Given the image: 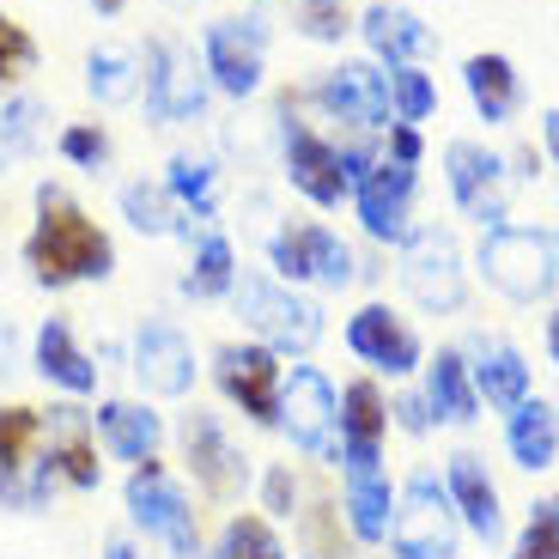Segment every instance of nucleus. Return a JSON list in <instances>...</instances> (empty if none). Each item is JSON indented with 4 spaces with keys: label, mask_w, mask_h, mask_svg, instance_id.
Segmentation results:
<instances>
[{
    "label": "nucleus",
    "mask_w": 559,
    "mask_h": 559,
    "mask_svg": "<svg viewBox=\"0 0 559 559\" xmlns=\"http://www.w3.org/2000/svg\"><path fill=\"white\" fill-rule=\"evenodd\" d=\"M116 207H122V219L134 225L140 238H189L195 243V219L177 207V195H170L165 182H122V195H116Z\"/></svg>",
    "instance_id": "c756f323"
},
{
    "label": "nucleus",
    "mask_w": 559,
    "mask_h": 559,
    "mask_svg": "<svg viewBox=\"0 0 559 559\" xmlns=\"http://www.w3.org/2000/svg\"><path fill=\"white\" fill-rule=\"evenodd\" d=\"M414 195H419V170L395 165V158H378L353 182V213H359V231L371 243H395L402 250L407 231H414Z\"/></svg>",
    "instance_id": "a211bd4d"
},
{
    "label": "nucleus",
    "mask_w": 559,
    "mask_h": 559,
    "mask_svg": "<svg viewBox=\"0 0 559 559\" xmlns=\"http://www.w3.org/2000/svg\"><path fill=\"white\" fill-rule=\"evenodd\" d=\"M165 189L177 195V207L195 225H207L213 213H219V165H213L207 153H170Z\"/></svg>",
    "instance_id": "473e14b6"
},
{
    "label": "nucleus",
    "mask_w": 559,
    "mask_h": 559,
    "mask_svg": "<svg viewBox=\"0 0 559 559\" xmlns=\"http://www.w3.org/2000/svg\"><path fill=\"white\" fill-rule=\"evenodd\" d=\"M213 390L225 395V407H238L250 426H262V432H274L280 426V383H286V359L280 353H267L262 341H219L213 347Z\"/></svg>",
    "instance_id": "9d476101"
},
{
    "label": "nucleus",
    "mask_w": 559,
    "mask_h": 559,
    "mask_svg": "<svg viewBox=\"0 0 559 559\" xmlns=\"http://www.w3.org/2000/svg\"><path fill=\"white\" fill-rule=\"evenodd\" d=\"M383 158H395V165H414V170H419V158H426V134H419L414 122H390Z\"/></svg>",
    "instance_id": "a18cd8bd"
},
{
    "label": "nucleus",
    "mask_w": 559,
    "mask_h": 559,
    "mask_svg": "<svg viewBox=\"0 0 559 559\" xmlns=\"http://www.w3.org/2000/svg\"><path fill=\"white\" fill-rule=\"evenodd\" d=\"M267 267H274V280H286L298 293H305V286L341 293V286H353V280L365 274L353 243L341 238V231H329L322 219H280L274 238H267Z\"/></svg>",
    "instance_id": "39448f33"
},
{
    "label": "nucleus",
    "mask_w": 559,
    "mask_h": 559,
    "mask_svg": "<svg viewBox=\"0 0 559 559\" xmlns=\"http://www.w3.org/2000/svg\"><path fill=\"white\" fill-rule=\"evenodd\" d=\"M98 559H146V547H140L134 535H104Z\"/></svg>",
    "instance_id": "49530a36"
},
{
    "label": "nucleus",
    "mask_w": 559,
    "mask_h": 559,
    "mask_svg": "<svg viewBox=\"0 0 559 559\" xmlns=\"http://www.w3.org/2000/svg\"><path fill=\"white\" fill-rule=\"evenodd\" d=\"M207 73H201V56L182 37H153L146 56H140V98H146V116L158 128L177 122H201L207 110Z\"/></svg>",
    "instance_id": "1a4fd4ad"
},
{
    "label": "nucleus",
    "mask_w": 559,
    "mask_h": 559,
    "mask_svg": "<svg viewBox=\"0 0 559 559\" xmlns=\"http://www.w3.org/2000/svg\"><path fill=\"white\" fill-rule=\"evenodd\" d=\"M177 450H182V475L195 480V492H207L213 504H238L255 487L250 456L238 450L231 426L213 407H189L177 419Z\"/></svg>",
    "instance_id": "423d86ee"
},
{
    "label": "nucleus",
    "mask_w": 559,
    "mask_h": 559,
    "mask_svg": "<svg viewBox=\"0 0 559 559\" xmlns=\"http://www.w3.org/2000/svg\"><path fill=\"white\" fill-rule=\"evenodd\" d=\"M547 353H554V365H559V310L547 317Z\"/></svg>",
    "instance_id": "09e8293b"
},
{
    "label": "nucleus",
    "mask_w": 559,
    "mask_h": 559,
    "mask_svg": "<svg viewBox=\"0 0 559 559\" xmlns=\"http://www.w3.org/2000/svg\"><path fill=\"white\" fill-rule=\"evenodd\" d=\"M511 559H559V499H535Z\"/></svg>",
    "instance_id": "a19ab883"
},
{
    "label": "nucleus",
    "mask_w": 559,
    "mask_h": 559,
    "mask_svg": "<svg viewBox=\"0 0 559 559\" xmlns=\"http://www.w3.org/2000/svg\"><path fill=\"white\" fill-rule=\"evenodd\" d=\"M25 365H31V371H37V378L49 383L56 395H68V402H92V395H98V371H104V365L85 353V341L73 335L68 317H43V322H37Z\"/></svg>",
    "instance_id": "412c9836"
},
{
    "label": "nucleus",
    "mask_w": 559,
    "mask_h": 559,
    "mask_svg": "<svg viewBox=\"0 0 559 559\" xmlns=\"http://www.w3.org/2000/svg\"><path fill=\"white\" fill-rule=\"evenodd\" d=\"M475 267L499 298H511V305H542L559 286L554 231H535V225H492V231H480Z\"/></svg>",
    "instance_id": "20e7f679"
},
{
    "label": "nucleus",
    "mask_w": 559,
    "mask_h": 559,
    "mask_svg": "<svg viewBox=\"0 0 559 559\" xmlns=\"http://www.w3.org/2000/svg\"><path fill=\"white\" fill-rule=\"evenodd\" d=\"M43 450L56 462V480L61 492H98L104 487V450H98V432H92V407L85 402H49L43 407Z\"/></svg>",
    "instance_id": "6ab92c4d"
},
{
    "label": "nucleus",
    "mask_w": 559,
    "mask_h": 559,
    "mask_svg": "<svg viewBox=\"0 0 559 559\" xmlns=\"http://www.w3.org/2000/svg\"><path fill=\"white\" fill-rule=\"evenodd\" d=\"M37 456H43V407L0 402V492L19 487Z\"/></svg>",
    "instance_id": "2f4dec72"
},
{
    "label": "nucleus",
    "mask_w": 559,
    "mask_h": 559,
    "mask_svg": "<svg viewBox=\"0 0 559 559\" xmlns=\"http://www.w3.org/2000/svg\"><path fill=\"white\" fill-rule=\"evenodd\" d=\"M238 286V243L225 238L219 225L195 231V250H189V267H182V293L213 305V298H231Z\"/></svg>",
    "instance_id": "7c9ffc66"
},
{
    "label": "nucleus",
    "mask_w": 559,
    "mask_h": 559,
    "mask_svg": "<svg viewBox=\"0 0 559 559\" xmlns=\"http://www.w3.org/2000/svg\"><path fill=\"white\" fill-rule=\"evenodd\" d=\"M390 547L395 559H462V518L432 475H407L395 487Z\"/></svg>",
    "instance_id": "9b49d317"
},
{
    "label": "nucleus",
    "mask_w": 559,
    "mask_h": 559,
    "mask_svg": "<svg viewBox=\"0 0 559 559\" xmlns=\"http://www.w3.org/2000/svg\"><path fill=\"white\" fill-rule=\"evenodd\" d=\"M267 19L262 13H231V19H213L201 31V73L219 98H255L267 85Z\"/></svg>",
    "instance_id": "0eeeda50"
},
{
    "label": "nucleus",
    "mask_w": 559,
    "mask_h": 559,
    "mask_svg": "<svg viewBox=\"0 0 559 559\" xmlns=\"http://www.w3.org/2000/svg\"><path fill=\"white\" fill-rule=\"evenodd\" d=\"M92 7H98L104 19H116V13H122V7H128V0H92Z\"/></svg>",
    "instance_id": "3c124183"
},
{
    "label": "nucleus",
    "mask_w": 559,
    "mask_h": 559,
    "mask_svg": "<svg viewBox=\"0 0 559 559\" xmlns=\"http://www.w3.org/2000/svg\"><path fill=\"white\" fill-rule=\"evenodd\" d=\"M353 31H359V43L371 49L378 68H414L419 56L438 49V31L426 25L414 7H402V0H371V7L353 19Z\"/></svg>",
    "instance_id": "5701e85b"
},
{
    "label": "nucleus",
    "mask_w": 559,
    "mask_h": 559,
    "mask_svg": "<svg viewBox=\"0 0 559 559\" xmlns=\"http://www.w3.org/2000/svg\"><path fill=\"white\" fill-rule=\"evenodd\" d=\"M92 432H98V450L116 462H153L158 450H165L170 426L165 414H158V402H146V395H104L98 407H92Z\"/></svg>",
    "instance_id": "aec40b11"
},
{
    "label": "nucleus",
    "mask_w": 559,
    "mask_h": 559,
    "mask_svg": "<svg viewBox=\"0 0 559 559\" xmlns=\"http://www.w3.org/2000/svg\"><path fill=\"white\" fill-rule=\"evenodd\" d=\"M56 153L68 158L73 170H104V165H110V153H116V140H110V128H104V122H68L56 134Z\"/></svg>",
    "instance_id": "ea45409f"
},
{
    "label": "nucleus",
    "mask_w": 559,
    "mask_h": 559,
    "mask_svg": "<svg viewBox=\"0 0 559 559\" xmlns=\"http://www.w3.org/2000/svg\"><path fill=\"white\" fill-rule=\"evenodd\" d=\"M310 104H317L329 122H347L353 134H383L395 122L390 110V73L378 61H335L322 68L310 85Z\"/></svg>",
    "instance_id": "2eb2a0df"
},
{
    "label": "nucleus",
    "mask_w": 559,
    "mask_h": 559,
    "mask_svg": "<svg viewBox=\"0 0 559 559\" xmlns=\"http://www.w3.org/2000/svg\"><path fill=\"white\" fill-rule=\"evenodd\" d=\"M554 262H559V231H554Z\"/></svg>",
    "instance_id": "603ef678"
},
{
    "label": "nucleus",
    "mask_w": 559,
    "mask_h": 559,
    "mask_svg": "<svg viewBox=\"0 0 559 559\" xmlns=\"http://www.w3.org/2000/svg\"><path fill=\"white\" fill-rule=\"evenodd\" d=\"M298 530H305V559H341V511L335 504L298 511Z\"/></svg>",
    "instance_id": "37998d69"
},
{
    "label": "nucleus",
    "mask_w": 559,
    "mask_h": 559,
    "mask_svg": "<svg viewBox=\"0 0 559 559\" xmlns=\"http://www.w3.org/2000/svg\"><path fill=\"white\" fill-rule=\"evenodd\" d=\"M402 286L419 310L432 317H456L468 305V262H462V243L450 238L444 225H414L402 243Z\"/></svg>",
    "instance_id": "f8f14e48"
},
{
    "label": "nucleus",
    "mask_w": 559,
    "mask_h": 559,
    "mask_svg": "<svg viewBox=\"0 0 559 559\" xmlns=\"http://www.w3.org/2000/svg\"><path fill=\"white\" fill-rule=\"evenodd\" d=\"M293 104H298L293 92L280 98V170H286V182H293L310 207L329 213V207H341V201H353L347 165H341V140H329L310 122H298Z\"/></svg>",
    "instance_id": "6e6552de"
},
{
    "label": "nucleus",
    "mask_w": 559,
    "mask_h": 559,
    "mask_svg": "<svg viewBox=\"0 0 559 559\" xmlns=\"http://www.w3.org/2000/svg\"><path fill=\"white\" fill-rule=\"evenodd\" d=\"M293 7H298V0H293Z\"/></svg>",
    "instance_id": "864d4df0"
},
{
    "label": "nucleus",
    "mask_w": 559,
    "mask_h": 559,
    "mask_svg": "<svg viewBox=\"0 0 559 559\" xmlns=\"http://www.w3.org/2000/svg\"><path fill=\"white\" fill-rule=\"evenodd\" d=\"M468 378H475V395L480 407H499V414H511L518 402H530V359H523L511 341H475V353H468Z\"/></svg>",
    "instance_id": "bb28decb"
},
{
    "label": "nucleus",
    "mask_w": 559,
    "mask_h": 559,
    "mask_svg": "<svg viewBox=\"0 0 559 559\" xmlns=\"http://www.w3.org/2000/svg\"><path fill=\"white\" fill-rule=\"evenodd\" d=\"M419 395H426L432 419H444V426H475L480 419V395H475L462 347H438V359H426V390Z\"/></svg>",
    "instance_id": "c85d7f7f"
},
{
    "label": "nucleus",
    "mask_w": 559,
    "mask_h": 559,
    "mask_svg": "<svg viewBox=\"0 0 559 559\" xmlns=\"http://www.w3.org/2000/svg\"><path fill=\"white\" fill-rule=\"evenodd\" d=\"M383 444H390V395L378 378L341 383V468H383Z\"/></svg>",
    "instance_id": "4be33fe9"
},
{
    "label": "nucleus",
    "mask_w": 559,
    "mask_h": 559,
    "mask_svg": "<svg viewBox=\"0 0 559 559\" xmlns=\"http://www.w3.org/2000/svg\"><path fill=\"white\" fill-rule=\"evenodd\" d=\"M353 31L341 0H298V37L305 43H341Z\"/></svg>",
    "instance_id": "79ce46f5"
},
{
    "label": "nucleus",
    "mask_w": 559,
    "mask_h": 559,
    "mask_svg": "<svg viewBox=\"0 0 559 559\" xmlns=\"http://www.w3.org/2000/svg\"><path fill=\"white\" fill-rule=\"evenodd\" d=\"M274 432L293 438V450L305 456H329L335 462L341 444V390L329 383V371L317 365H286V383H280V426Z\"/></svg>",
    "instance_id": "4468645a"
},
{
    "label": "nucleus",
    "mask_w": 559,
    "mask_h": 559,
    "mask_svg": "<svg viewBox=\"0 0 559 559\" xmlns=\"http://www.w3.org/2000/svg\"><path fill=\"white\" fill-rule=\"evenodd\" d=\"M213 559H293V547H286L280 523H267L262 511H231L219 542H213Z\"/></svg>",
    "instance_id": "f704fd0d"
},
{
    "label": "nucleus",
    "mask_w": 559,
    "mask_h": 559,
    "mask_svg": "<svg viewBox=\"0 0 559 559\" xmlns=\"http://www.w3.org/2000/svg\"><path fill=\"white\" fill-rule=\"evenodd\" d=\"M341 523L359 547H383L395 523V480L390 468H341Z\"/></svg>",
    "instance_id": "b1692460"
},
{
    "label": "nucleus",
    "mask_w": 559,
    "mask_h": 559,
    "mask_svg": "<svg viewBox=\"0 0 559 559\" xmlns=\"http://www.w3.org/2000/svg\"><path fill=\"white\" fill-rule=\"evenodd\" d=\"M390 73V110H395V122H426V116L438 110V85H432V73L419 68H383Z\"/></svg>",
    "instance_id": "e433bc0d"
},
{
    "label": "nucleus",
    "mask_w": 559,
    "mask_h": 559,
    "mask_svg": "<svg viewBox=\"0 0 559 559\" xmlns=\"http://www.w3.org/2000/svg\"><path fill=\"white\" fill-rule=\"evenodd\" d=\"M122 511H128V530H140L146 542H158L170 559H213L207 554V535H201V511L182 487V475L170 468L165 456L153 462H134L122 480Z\"/></svg>",
    "instance_id": "f03ea898"
},
{
    "label": "nucleus",
    "mask_w": 559,
    "mask_h": 559,
    "mask_svg": "<svg viewBox=\"0 0 559 559\" xmlns=\"http://www.w3.org/2000/svg\"><path fill=\"white\" fill-rule=\"evenodd\" d=\"M19 165V153H13V146H7V134H0V177H7V170H13Z\"/></svg>",
    "instance_id": "8fccbe9b"
},
{
    "label": "nucleus",
    "mask_w": 559,
    "mask_h": 559,
    "mask_svg": "<svg viewBox=\"0 0 559 559\" xmlns=\"http://www.w3.org/2000/svg\"><path fill=\"white\" fill-rule=\"evenodd\" d=\"M25 73H37V37L13 13H0V98H13Z\"/></svg>",
    "instance_id": "4c0bfd02"
},
{
    "label": "nucleus",
    "mask_w": 559,
    "mask_h": 559,
    "mask_svg": "<svg viewBox=\"0 0 559 559\" xmlns=\"http://www.w3.org/2000/svg\"><path fill=\"white\" fill-rule=\"evenodd\" d=\"M25 267H31V286H43V293L104 286L116 274V238L73 201L68 182H37L31 189Z\"/></svg>",
    "instance_id": "f257e3e1"
},
{
    "label": "nucleus",
    "mask_w": 559,
    "mask_h": 559,
    "mask_svg": "<svg viewBox=\"0 0 559 559\" xmlns=\"http://www.w3.org/2000/svg\"><path fill=\"white\" fill-rule=\"evenodd\" d=\"M504 450H511V462L523 475H547L559 462V407L542 402V395L518 402L504 414Z\"/></svg>",
    "instance_id": "cd10ccee"
},
{
    "label": "nucleus",
    "mask_w": 559,
    "mask_h": 559,
    "mask_svg": "<svg viewBox=\"0 0 559 559\" xmlns=\"http://www.w3.org/2000/svg\"><path fill=\"white\" fill-rule=\"evenodd\" d=\"M128 378H134V390L146 395V402H189V395H195V378H201L195 341L165 317L140 322L134 341H128Z\"/></svg>",
    "instance_id": "ddd939ff"
},
{
    "label": "nucleus",
    "mask_w": 559,
    "mask_h": 559,
    "mask_svg": "<svg viewBox=\"0 0 559 559\" xmlns=\"http://www.w3.org/2000/svg\"><path fill=\"white\" fill-rule=\"evenodd\" d=\"M542 146H547V158L559 165V110H542Z\"/></svg>",
    "instance_id": "de8ad7c7"
},
{
    "label": "nucleus",
    "mask_w": 559,
    "mask_h": 559,
    "mask_svg": "<svg viewBox=\"0 0 559 559\" xmlns=\"http://www.w3.org/2000/svg\"><path fill=\"white\" fill-rule=\"evenodd\" d=\"M462 92L475 104V116L487 128H504L511 116L523 110V80H518V61L499 56V49H480V56L462 61Z\"/></svg>",
    "instance_id": "a878e982"
},
{
    "label": "nucleus",
    "mask_w": 559,
    "mask_h": 559,
    "mask_svg": "<svg viewBox=\"0 0 559 559\" xmlns=\"http://www.w3.org/2000/svg\"><path fill=\"white\" fill-rule=\"evenodd\" d=\"M255 511H262L267 523H298V511H305V492H298L293 462H267L262 475H255Z\"/></svg>",
    "instance_id": "c9c22d12"
},
{
    "label": "nucleus",
    "mask_w": 559,
    "mask_h": 559,
    "mask_svg": "<svg viewBox=\"0 0 559 559\" xmlns=\"http://www.w3.org/2000/svg\"><path fill=\"white\" fill-rule=\"evenodd\" d=\"M390 426H395V432H407V438H426V432H432V407H426V395H419V390H402V395H395V402H390Z\"/></svg>",
    "instance_id": "c03bdc74"
},
{
    "label": "nucleus",
    "mask_w": 559,
    "mask_h": 559,
    "mask_svg": "<svg viewBox=\"0 0 559 559\" xmlns=\"http://www.w3.org/2000/svg\"><path fill=\"white\" fill-rule=\"evenodd\" d=\"M341 335H347L353 359L371 365V378H395V383H402V378H414L419 365H426V341H419L414 329H407V317H395L383 298H371V305L353 310Z\"/></svg>",
    "instance_id": "f3484780"
},
{
    "label": "nucleus",
    "mask_w": 559,
    "mask_h": 559,
    "mask_svg": "<svg viewBox=\"0 0 559 559\" xmlns=\"http://www.w3.org/2000/svg\"><path fill=\"white\" fill-rule=\"evenodd\" d=\"M504 153L480 146V140H450L444 146V182H450V201H456L462 219H475L480 231L492 225H511V207H504Z\"/></svg>",
    "instance_id": "dca6fc26"
},
{
    "label": "nucleus",
    "mask_w": 559,
    "mask_h": 559,
    "mask_svg": "<svg viewBox=\"0 0 559 559\" xmlns=\"http://www.w3.org/2000/svg\"><path fill=\"white\" fill-rule=\"evenodd\" d=\"M85 92H92V104H104V110L134 104L140 98V56L122 49V43H98V49L85 56Z\"/></svg>",
    "instance_id": "72a5a7b5"
},
{
    "label": "nucleus",
    "mask_w": 559,
    "mask_h": 559,
    "mask_svg": "<svg viewBox=\"0 0 559 559\" xmlns=\"http://www.w3.org/2000/svg\"><path fill=\"white\" fill-rule=\"evenodd\" d=\"M444 492H450V504H456V518H462L468 535H480V542H499L504 535L499 487H492L487 462H480L475 450H456V456L444 462Z\"/></svg>",
    "instance_id": "393cba45"
},
{
    "label": "nucleus",
    "mask_w": 559,
    "mask_h": 559,
    "mask_svg": "<svg viewBox=\"0 0 559 559\" xmlns=\"http://www.w3.org/2000/svg\"><path fill=\"white\" fill-rule=\"evenodd\" d=\"M43 98H31V92H13V98H0V134H7V146H13L19 158H31L43 146Z\"/></svg>",
    "instance_id": "58836bf2"
},
{
    "label": "nucleus",
    "mask_w": 559,
    "mask_h": 559,
    "mask_svg": "<svg viewBox=\"0 0 559 559\" xmlns=\"http://www.w3.org/2000/svg\"><path fill=\"white\" fill-rule=\"evenodd\" d=\"M231 310H238L243 335L262 341L267 353H280V359H305V353L322 341V329H329L317 298L298 293V286H286V280H274V274H262V267H238Z\"/></svg>",
    "instance_id": "7ed1b4c3"
}]
</instances>
